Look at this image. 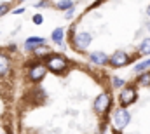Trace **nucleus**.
Returning a JSON list of instances; mask_svg holds the SVG:
<instances>
[{"label":"nucleus","mask_w":150,"mask_h":134,"mask_svg":"<svg viewBox=\"0 0 150 134\" xmlns=\"http://www.w3.org/2000/svg\"><path fill=\"white\" fill-rule=\"evenodd\" d=\"M35 7H37V9H45V7H49V2H47V0H42V2L35 4Z\"/></svg>","instance_id":"nucleus-19"},{"label":"nucleus","mask_w":150,"mask_h":134,"mask_svg":"<svg viewBox=\"0 0 150 134\" xmlns=\"http://www.w3.org/2000/svg\"><path fill=\"white\" fill-rule=\"evenodd\" d=\"M33 54H35L37 58L44 56V54H49V47H47V45H44V44H40V45H37V47L33 49Z\"/></svg>","instance_id":"nucleus-13"},{"label":"nucleus","mask_w":150,"mask_h":134,"mask_svg":"<svg viewBox=\"0 0 150 134\" xmlns=\"http://www.w3.org/2000/svg\"><path fill=\"white\" fill-rule=\"evenodd\" d=\"M110 120H112V127L115 129V133H120L124 127H127V124L131 122V113L122 108V106H117L110 115Z\"/></svg>","instance_id":"nucleus-1"},{"label":"nucleus","mask_w":150,"mask_h":134,"mask_svg":"<svg viewBox=\"0 0 150 134\" xmlns=\"http://www.w3.org/2000/svg\"><path fill=\"white\" fill-rule=\"evenodd\" d=\"M74 14H75V7H70V9L67 11V19H72Z\"/></svg>","instance_id":"nucleus-21"},{"label":"nucleus","mask_w":150,"mask_h":134,"mask_svg":"<svg viewBox=\"0 0 150 134\" xmlns=\"http://www.w3.org/2000/svg\"><path fill=\"white\" fill-rule=\"evenodd\" d=\"M9 70H11V59H9L5 54H2V52H0V77L7 75V73H9Z\"/></svg>","instance_id":"nucleus-9"},{"label":"nucleus","mask_w":150,"mask_h":134,"mask_svg":"<svg viewBox=\"0 0 150 134\" xmlns=\"http://www.w3.org/2000/svg\"><path fill=\"white\" fill-rule=\"evenodd\" d=\"M138 84H140V85H150V71L140 73V77H138Z\"/></svg>","instance_id":"nucleus-14"},{"label":"nucleus","mask_w":150,"mask_h":134,"mask_svg":"<svg viewBox=\"0 0 150 134\" xmlns=\"http://www.w3.org/2000/svg\"><path fill=\"white\" fill-rule=\"evenodd\" d=\"M45 73H47V68H45V65L35 63L33 66L30 68L28 77H30V80H32V82H40V80L45 77Z\"/></svg>","instance_id":"nucleus-7"},{"label":"nucleus","mask_w":150,"mask_h":134,"mask_svg":"<svg viewBox=\"0 0 150 134\" xmlns=\"http://www.w3.org/2000/svg\"><path fill=\"white\" fill-rule=\"evenodd\" d=\"M63 37H65V30L63 28H56L52 35H51V38H52V42L56 44V45H61L63 44Z\"/></svg>","instance_id":"nucleus-11"},{"label":"nucleus","mask_w":150,"mask_h":134,"mask_svg":"<svg viewBox=\"0 0 150 134\" xmlns=\"http://www.w3.org/2000/svg\"><path fill=\"white\" fill-rule=\"evenodd\" d=\"M42 21H44L42 14H35V16H33V23H35V25H42Z\"/></svg>","instance_id":"nucleus-20"},{"label":"nucleus","mask_w":150,"mask_h":134,"mask_svg":"<svg viewBox=\"0 0 150 134\" xmlns=\"http://www.w3.org/2000/svg\"><path fill=\"white\" fill-rule=\"evenodd\" d=\"M45 40L42 38V37H30V38H26V42H25V45H26V49L28 51H33L37 45H40V44H44Z\"/></svg>","instance_id":"nucleus-10"},{"label":"nucleus","mask_w":150,"mask_h":134,"mask_svg":"<svg viewBox=\"0 0 150 134\" xmlns=\"http://www.w3.org/2000/svg\"><path fill=\"white\" fill-rule=\"evenodd\" d=\"M91 40H93V37L87 32H79L77 35H72V44H74V49H77V51H86L89 47Z\"/></svg>","instance_id":"nucleus-3"},{"label":"nucleus","mask_w":150,"mask_h":134,"mask_svg":"<svg viewBox=\"0 0 150 134\" xmlns=\"http://www.w3.org/2000/svg\"><path fill=\"white\" fill-rule=\"evenodd\" d=\"M131 61H133V59H131V56H129L127 52H124V51H117V52H113L112 56L108 58V63H110L113 68L126 66V65H129Z\"/></svg>","instance_id":"nucleus-5"},{"label":"nucleus","mask_w":150,"mask_h":134,"mask_svg":"<svg viewBox=\"0 0 150 134\" xmlns=\"http://www.w3.org/2000/svg\"><path fill=\"white\" fill-rule=\"evenodd\" d=\"M45 68L54 71V73H61L68 68V59L65 56H58V54H52L47 61H45Z\"/></svg>","instance_id":"nucleus-2"},{"label":"nucleus","mask_w":150,"mask_h":134,"mask_svg":"<svg viewBox=\"0 0 150 134\" xmlns=\"http://www.w3.org/2000/svg\"><path fill=\"white\" fill-rule=\"evenodd\" d=\"M138 98V94H136V89L134 87H124L122 91H120V94H119V104L122 106V108H126V106H129V104H133L134 101Z\"/></svg>","instance_id":"nucleus-4"},{"label":"nucleus","mask_w":150,"mask_h":134,"mask_svg":"<svg viewBox=\"0 0 150 134\" xmlns=\"http://www.w3.org/2000/svg\"><path fill=\"white\" fill-rule=\"evenodd\" d=\"M147 14H149V16H150V7H149V9H147Z\"/></svg>","instance_id":"nucleus-23"},{"label":"nucleus","mask_w":150,"mask_h":134,"mask_svg":"<svg viewBox=\"0 0 150 134\" xmlns=\"http://www.w3.org/2000/svg\"><path fill=\"white\" fill-rule=\"evenodd\" d=\"M9 12V4H0V16Z\"/></svg>","instance_id":"nucleus-18"},{"label":"nucleus","mask_w":150,"mask_h":134,"mask_svg":"<svg viewBox=\"0 0 150 134\" xmlns=\"http://www.w3.org/2000/svg\"><path fill=\"white\" fill-rule=\"evenodd\" d=\"M149 66H150V59H147V61H142V63H138V65L134 66V71H136V73H140V71L147 70Z\"/></svg>","instance_id":"nucleus-16"},{"label":"nucleus","mask_w":150,"mask_h":134,"mask_svg":"<svg viewBox=\"0 0 150 134\" xmlns=\"http://www.w3.org/2000/svg\"><path fill=\"white\" fill-rule=\"evenodd\" d=\"M12 12H14V14H23V12H25V9H21V7H18V9H14Z\"/></svg>","instance_id":"nucleus-22"},{"label":"nucleus","mask_w":150,"mask_h":134,"mask_svg":"<svg viewBox=\"0 0 150 134\" xmlns=\"http://www.w3.org/2000/svg\"><path fill=\"white\" fill-rule=\"evenodd\" d=\"M124 84H126V82H124L122 78H119V77H113L112 78V85L113 87H122Z\"/></svg>","instance_id":"nucleus-17"},{"label":"nucleus","mask_w":150,"mask_h":134,"mask_svg":"<svg viewBox=\"0 0 150 134\" xmlns=\"http://www.w3.org/2000/svg\"><path fill=\"white\" fill-rule=\"evenodd\" d=\"M19 2H25V0H19Z\"/></svg>","instance_id":"nucleus-24"},{"label":"nucleus","mask_w":150,"mask_h":134,"mask_svg":"<svg viewBox=\"0 0 150 134\" xmlns=\"http://www.w3.org/2000/svg\"><path fill=\"white\" fill-rule=\"evenodd\" d=\"M89 61L94 63V65H107L108 63V56L101 51H96V52H91L89 54Z\"/></svg>","instance_id":"nucleus-8"},{"label":"nucleus","mask_w":150,"mask_h":134,"mask_svg":"<svg viewBox=\"0 0 150 134\" xmlns=\"http://www.w3.org/2000/svg\"><path fill=\"white\" fill-rule=\"evenodd\" d=\"M140 54H150V38H145L142 44H140Z\"/></svg>","instance_id":"nucleus-15"},{"label":"nucleus","mask_w":150,"mask_h":134,"mask_svg":"<svg viewBox=\"0 0 150 134\" xmlns=\"http://www.w3.org/2000/svg\"><path fill=\"white\" fill-rule=\"evenodd\" d=\"M110 103H112V98H110L108 92L100 94L94 101V111L96 113H107V110L110 108Z\"/></svg>","instance_id":"nucleus-6"},{"label":"nucleus","mask_w":150,"mask_h":134,"mask_svg":"<svg viewBox=\"0 0 150 134\" xmlns=\"http://www.w3.org/2000/svg\"><path fill=\"white\" fill-rule=\"evenodd\" d=\"M74 0H59L58 4H56V9L58 11H68L70 7H74Z\"/></svg>","instance_id":"nucleus-12"},{"label":"nucleus","mask_w":150,"mask_h":134,"mask_svg":"<svg viewBox=\"0 0 150 134\" xmlns=\"http://www.w3.org/2000/svg\"><path fill=\"white\" fill-rule=\"evenodd\" d=\"M5 134H7V133H5Z\"/></svg>","instance_id":"nucleus-25"}]
</instances>
